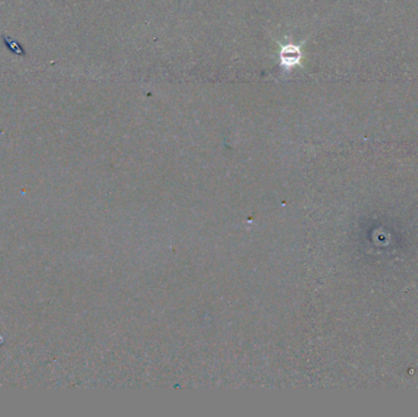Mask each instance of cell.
I'll return each instance as SVG.
<instances>
[{
  "label": "cell",
  "mask_w": 418,
  "mask_h": 417,
  "mask_svg": "<svg viewBox=\"0 0 418 417\" xmlns=\"http://www.w3.org/2000/svg\"><path fill=\"white\" fill-rule=\"evenodd\" d=\"M280 56H281V63L286 68H291V66L300 64L302 54H301L300 47L297 45H285L280 53Z\"/></svg>",
  "instance_id": "cell-1"
},
{
  "label": "cell",
  "mask_w": 418,
  "mask_h": 417,
  "mask_svg": "<svg viewBox=\"0 0 418 417\" xmlns=\"http://www.w3.org/2000/svg\"><path fill=\"white\" fill-rule=\"evenodd\" d=\"M4 39H5L4 42H5L6 47L10 49V52L17 54V55H25V51H23L22 47L18 44V42H16V40H14L13 38L10 37H4Z\"/></svg>",
  "instance_id": "cell-2"
}]
</instances>
